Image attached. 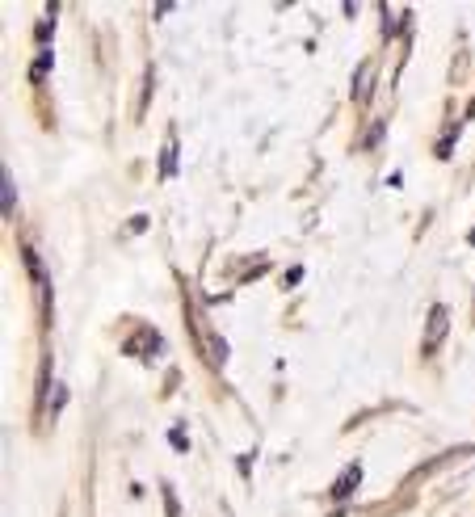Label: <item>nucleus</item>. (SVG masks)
Returning a JSON list of instances; mask_svg holds the SVG:
<instances>
[{
	"label": "nucleus",
	"instance_id": "1",
	"mask_svg": "<svg viewBox=\"0 0 475 517\" xmlns=\"http://www.w3.org/2000/svg\"><path fill=\"white\" fill-rule=\"evenodd\" d=\"M446 333H450V311H446L442 303H434V307H429V316H425L421 354H438V349H442V341H446Z\"/></svg>",
	"mask_w": 475,
	"mask_h": 517
},
{
	"label": "nucleus",
	"instance_id": "2",
	"mask_svg": "<svg viewBox=\"0 0 475 517\" xmlns=\"http://www.w3.org/2000/svg\"><path fill=\"white\" fill-rule=\"evenodd\" d=\"M358 484H362V467L354 463V467L341 471V480H337V488H333V501H345L349 492H358Z\"/></svg>",
	"mask_w": 475,
	"mask_h": 517
},
{
	"label": "nucleus",
	"instance_id": "3",
	"mask_svg": "<svg viewBox=\"0 0 475 517\" xmlns=\"http://www.w3.org/2000/svg\"><path fill=\"white\" fill-rule=\"evenodd\" d=\"M173 173H177V139L168 135V143H164V156H160V177L168 181Z\"/></svg>",
	"mask_w": 475,
	"mask_h": 517
},
{
	"label": "nucleus",
	"instance_id": "4",
	"mask_svg": "<svg viewBox=\"0 0 475 517\" xmlns=\"http://www.w3.org/2000/svg\"><path fill=\"white\" fill-rule=\"evenodd\" d=\"M370 72H375V63H362V67H358V80H354V97H358V101L370 97Z\"/></svg>",
	"mask_w": 475,
	"mask_h": 517
},
{
	"label": "nucleus",
	"instance_id": "5",
	"mask_svg": "<svg viewBox=\"0 0 475 517\" xmlns=\"http://www.w3.org/2000/svg\"><path fill=\"white\" fill-rule=\"evenodd\" d=\"M0 181H4V185H0V189H4V219H13V210H17V194H13V173L4 168V173H0Z\"/></svg>",
	"mask_w": 475,
	"mask_h": 517
},
{
	"label": "nucleus",
	"instance_id": "6",
	"mask_svg": "<svg viewBox=\"0 0 475 517\" xmlns=\"http://www.w3.org/2000/svg\"><path fill=\"white\" fill-rule=\"evenodd\" d=\"M160 492H164V509H168V517H181V509H177V492H173V484H164Z\"/></svg>",
	"mask_w": 475,
	"mask_h": 517
},
{
	"label": "nucleus",
	"instance_id": "7",
	"mask_svg": "<svg viewBox=\"0 0 475 517\" xmlns=\"http://www.w3.org/2000/svg\"><path fill=\"white\" fill-rule=\"evenodd\" d=\"M383 130H387V122H375V126H370V130H366V143H362V147H366V152H370V147H375V143H379V139H383Z\"/></svg>",
	"mask_w": 475,
	"mask_h": 517
},
{
	"label": "nucleus",
	"instance_id": "8",
	"mask_svg": "<svg viewBox=\"0 0 475 517\" xmlns=\"http://www.w3.org/2000/svg\"><path fill=\"white\" fill-rule=\"evenodd\" d=\"M25 265H29L34 282H42V265H38V253H34V248H25Z\"/></svg>",
	"mask_w": 475,
	"mask_h": 517
},
{
	"label": "nucleus",
	"instance_id": "9",
	"mask_svg": "<svg viewBox=\"0 0 475 517\" xmlns=\"http://www.w3.org/2000/svg\"><path fill=\"white\" fill-rule=\"evenodd\" d=\"M46 67H51V55H46V51H42V55H38V63H34V72H29V76H34V80H42V76H46Z\"/></svg>",
	"mask_w": 475,
	"mask_h": 517
},
{
	"label": "nucleus",
	"instance_id": "10",
	"mask_svg": "<svg viewBox=\"0 0 475 517\" xmlns=\"http://www.w3.org/2000/svg\"><path fill=\"white\" fill-rule=\"evenodd\" d=\"M173 446H177V450H181V455H185V450H189V442H185V434H181V429H173Z\"/></svg>",
	"mask_w": 475,
	"mask_h": 517
},
{
	"label": "nucleus",
	"instance_id": "11",
	"mask_svg": "<svg viewBox=\"0 0 475 517\" xmlns=\"http://www.w3.org/2000/svg\"><path fill=\"white\" fill-rule=\"evenodd\" d=\"M471 244H475V227H471Z\"/></svg>",
	"mask_w": 475,
	"mask_h": 517
}]
</instances>
